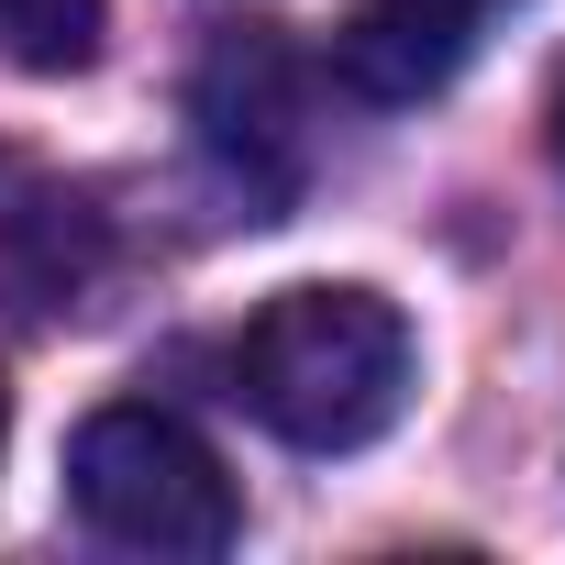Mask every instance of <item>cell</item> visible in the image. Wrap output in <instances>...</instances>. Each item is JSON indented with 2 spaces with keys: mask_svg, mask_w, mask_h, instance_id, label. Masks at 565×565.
Returning <instances> with one entry per match:
<instances>
[{
  "mask_svg": "<svg viewBox=\"0 0 565 565\" xmlns=\"http://www.w3.org/2000/svg\"><path fill=\"white\" fill-rule=\"evenodd\" d=\"M499 12L510 0H355L344 34H333V78L377 111H411V100H433L477 67Z\"/></svg>",
  "mask_w": 565,
  "mask_h": 565,
  "instance_id": "3",
  "label": "cell"
},
{
  "mask_svg": "<svg viewBox=\"0 0 565 565\" xmlns=\"http://www.w3.org/2000/svg\"><path fill=\"white\" fill-rule=\"evenodd\" d=\"M0 45L34 78H67L100 56V0H0Z\"/></svg>",
  "mask_w": 565,
  "mask_h": 565,
  "instance_id": "4",
  "label": "cell"
},
{
  "mask_svg": "<svg viewBox=\"0 0 565 565\" xmlns=\"http://www.w3.org/2000/svg\"><path fill=\"white\" fill-rule=\"evenodd\" d=\"M244 422H266L277 444L300 455H355L377 444L399 411H411V377H422V344L399 322V300L355 289V277H311V289H277L233 355H222Z\"/></svg>",
  "mask_w": 565,
  "mask_h": 565,
  "instance_id": "1",
  "label": "cell"
},
{
  "mask_svg": "<svg viewBox=\"0 0 565 565\" xmlns=\"http://www.w3.org/2000/svg\"><path fill=\"white\" fill-rule=\"evenodd\" d=\"M67 510L122 554H222L244 532L222 455L156 399H111L67 433Z\"/></svg>",
  "mask_w": 565,
  "mask_h": 565,
  "instance_id": "2",
  "label": "cell"
},
{
  "mask_svg": "<svg viewBox=\"0 0 565 565\" xmlns=\"http://www.w3.org/2000/svg\"><path fill=\"white\" fill-rule=\"evenodd\" d=\"M0 455H12V388H0Z\"/></svg>",
  "mask_w": 565,
  "mask_h": 565,
  "instance_id": "6",
  "label": "cell"
},
{
  "mask_svg": "<svg viewBox=\"0 0 565 565\" xmlns=\"http://www.w3.org/2000/svg\"><path fill=\"white\" fill-rule=\"evenodd\" d=\"M543 145H554V167H565V67H554V89H543Z\"/></svg>",
  "mask_w": 565,
  "mask_h": 565,
  "instance_id": "5",
  "label": "cell"
}]
</instances>
